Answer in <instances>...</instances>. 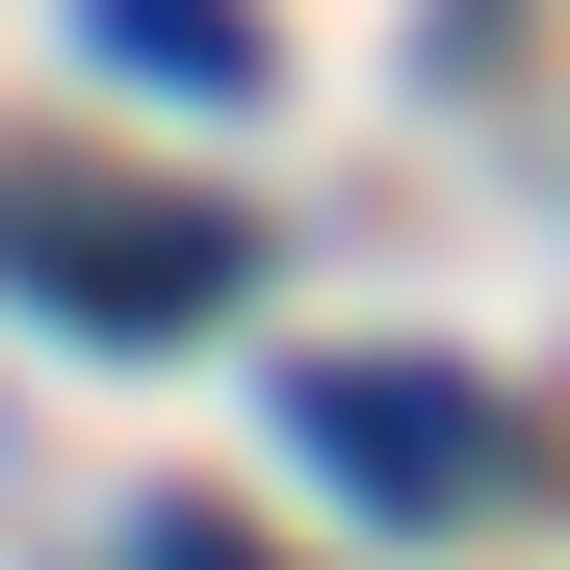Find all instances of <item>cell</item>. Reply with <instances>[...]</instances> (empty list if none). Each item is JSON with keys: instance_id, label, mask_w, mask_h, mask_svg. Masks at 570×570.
I'll use <instances>...</instances> for the list:
<instances>
[{"instance_id": "cell-2", "label": "cell", "mask_w": 570, "mask_h": 570, "mask_svg": "<svg viewBox=\"0 0 570 570\" xmlns=\"http://www.w3.org/2000/svg\"><path fill=\"white\" fill-rule=\"evenodd\" d=\"M285 441H312L363 519H466V493L519 466V415L466 390V363H285Z\"/></svg>"}, {"instance_id": "cell-1", "label": "cell", "mask_w": 570, "mask_h": 570, "mask_svg": "<svg viewBox=\"0 0 570 570\" xmlns=\"http://www.w3.org/2000/svg\"><path fill=\"white\" fill-rule=\"evenodd\" d=\"M0 285H52V312H105V337H181V312L259 285V234H234V208H105V181L0 156Z\"/></svg>"}, {"instance_id": "cell-4", "label": "cell", "mask_w": 570, "mask_h": 570, "mask_svg": "<svg viewBox=\"0 0 570 570\" xmlns=\"http://www.w3.org/2000/svg\"><path fill=\"white\" fill-rule=\"evenodd\" d=\"M130 570H259V544L234 519H130Z\"/></svg>"}, {"instance_id": "cell-3", "label": "cell", "mask_w": 570, "mask_h": 570, "mask_svg": "<svg viewBox=\"0 0 570 570\" xmlns=\"http://www.w3.org/2000/svg\"><path fill=\"white\" fill-rule=\"evenodd\" d=\"M78 52L156 105H259V0H78Z\"/></svg>"}]
</instances>
